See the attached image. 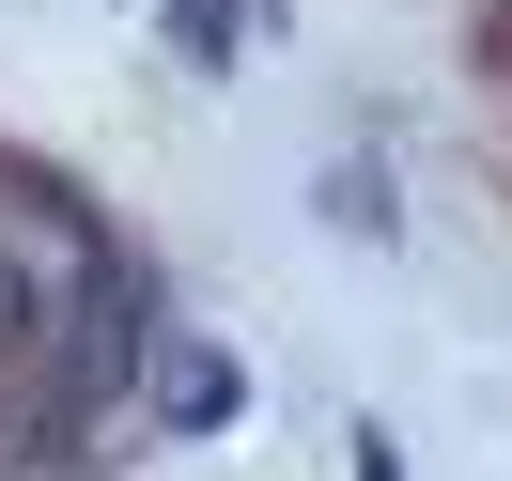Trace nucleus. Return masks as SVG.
<instances>
[{
  "mask_svg": "<svg viewBox=\"0 0 512 481\" xmlns=\"http://www.w3.org/2000/svg\"><path fill=\"white\" fill-rule=\"evenodd\" d=\"M32 342V280H16V264H0V357Z\"/></svg>",
  "mask_w": 512,
  "mask_h": 481,
  "instance_id": "obj_1",
  "label": "nucleus"
}]
</instances>
